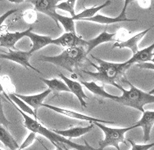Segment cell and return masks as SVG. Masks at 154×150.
I'll return each mask as SVG.
<instances>
[{
    "instance_id": "obj_1",
    "label": "cell",
    "mask_w": 154,
    "mask_h": 150,
    "mask_svg": "<svg viewBox=\"0 0 154 150\" xmlns=\"http://www.w3.org/2000/svg\"><path fill=\"white\" fill-rule=\"evenodd\" d=\"M3 93H4L3 95L9 100V102H11V104H12V105L15 107V109L22 115V117L24 118V127L27 128L31 132L35 133V134H39V135L45 136V138H47L52 144H54L55 147L64 146V147L67 148L69 149H72L76 150H96L95 148H93L91 145H89L86 140H85V145L76 144L75 142L71 141L69 139L62 137V135H59L56 134V133H54L52 130L46 128L39 122H38V120L33 119V118H30L29 115H27L26 113H23L21 110L18 109L17 105H15L14 103H12V101L9 100V98L8 97L5 91H3Z\"/></svg>"
},
{
    "instance_id": "obj_2",
    "label": "cell",
    "mask_w": 154,
    "mask_h": 150,
    "mask_svg": "<svg viewBox=\"0 0 154 150\" xmlns=\"http://www.w3.org/2000/svg\"><path fill=\"white\" fill-rule=\"evenodd\" d=\"M91 56L93 59L98 62V65H94L91 61H89V63L95 69H98V72H89L82 69L83 73L88 74L89 76L103 84H109L114 87L116 84H119V83L126 80L125 78V74L128 69L131 67V65L126 64L125 62L112 63L99 59L93 55Z\"/></svg>"
},
{
    "instance_id": "obj_3",
    "label": "cell",
    "mask_w": 154,
    "mask_h": 150,
    "mask_svg": "<svg viewBox=\"0 0 154 150\" xmlns=\"http://www.w3.org/2000/svg\"><path fill=\"white\" fill-rule=\"evenodd\" d=\"M87 59L85 48L82 47L66 48L57 56H41L39 61L48 62L53 65L65 69L71 74H75L77 69L82 66Z\"/></svg>"
},
{
    "instance_id": "obj_4",
    "label": "cell",
    "mask_w": 154,
    "mask_h": 150,
    "mask_svg": "<svg viewBox=\"0 0 154 150\" xmlns=\"http://www.w3.org/2000/svg\"><path fill=\"white\" fill-rule=\"evenodd\" d=\"M125 82L130 85L129 90L124 89L120 84H116V87L120 89L122 91V96H116V98L114 101L121 104L122 105L138 109L141 113H143L144 112L143 107L146 104L154 102V91L145 92L140 89L137 88L136 87L131 84L127 79L125 80Z\"/></svg>"
},
{
    "instance_id": "obj_5",
    "label": "cell",
    "mask_w": 154,
    "mask_h": 150,
    "mask_svg": "<svg viewBox=\"0 0 154 150\" xmlns=\"http://www.w3.org/2000/svg\"><path fill=\"white\" fill-rule=\"evenodd\" d=\"M93 124L99 127L104 133V139L98 142L99 148L96 149V150H103L105 148L109 147V146H112L117 150H121L119 147V144L120 143L126 144L125 141V135L129 131L136 128L134 125L129 127L112 128V127H106L105 125L100 122H93Z\"/></svg>"
},
{
    "instance_id": "obj_6",
    "label": "cell",
    "mask_w": 154,
    "mask_h": 150,
    "mask_svg": "<svg viewBox=\"0 0 154 150\" xmlns=\"http://www.w3.org/2000/svg\"><path fill=\"white\" fill-rule=\"evenodd\" d=\"M32 56V54H30V51H24L19 50H9L8 53H1L0 54V59H5L11 60L22 65L26 69H31L34 71H35L38 74H41V72L38 70L36 68L30 65V58Z\"/></svg>"
},
{
    "instance_id": "obj_7",
    "label": "cell",
    "mask_w": 154,
    "mask_h": 150,
    "mask_svg": "<svg viewBox=\"0 0 154 150\" xmlns=\"http://www.w3.org/2000/svg\"><path fill=\"white\" fill-rule=\"evenodd\" d=\"M43 107H45V108H48V109L53 110L54 112L58 113H61V114L64 115L66 117H69L71 118H74V119H77V120H81V121H88L90 123H93V122H100V123H111L113 124L114 122H107V121L105 120H101V119H98V118H93V117H90V116H88V115L82 114V113H80L75 112V111H72V110H70V109H62V108H59V107H56L54 105H51V104H42Z\"/></svg>"
},
{
    "instance_id": "obj_8",
    "label": "cell",
    "mask_w": 154,
    "mask_h": 150,
    "mask_svg": "<svg viewBox=\"0 0 154 150\" xmlns=\"http://www.w3.org/2000/svg\"><path fill=\"white\" fill-rule=\"evenodd\" d=\"M129 3H130L129 0L125 1L124 7H123L122 12L116 17H109V16H105L100 15V14H96L93 17L85 19L83 21H91V22L102 24V25H111V24L117 23V22H124V21H135L136 20L130 19L126 16V10H127V6Z\"/></svg>"
},
{
    "instance_id": "obj_9",
    "label": "cell",
    "mask_w": 154,
    "mask_h": 150,
    "mask_svg": "<svg viewBox=\"0 0 154 150\" xmlns=\"http://www.w3.org/2000/svg\"><path fill=\"white\" fill-rule=\"evenodd\" d=\"M52 44L61 46L66 49L71 47H85V40L77 35L76 33H65L59 38L53 39Z\"/></svg>"
},
{
    "instance_id": "obj_10",
    "label": "cell",
    "mask_w": 154,
    "mask_h": 150,
    "mask_svg": "<svg viewBox=\"0 0 154 150\" xmlns=\"http://www.w3.org/2000/svg\"><path fill=\"white\" fill-rule=\"evenodd\" d=\"M30 3L34 6V10L35 12H41L48 16L56 22V7L58 3V0H30Z\"/></svg>"
},
{
    "instance_id": "obj_11",
    "label": "cell",
    "mask_w": 154,
    "mask_h": 150,
    "mask_svg": "<svg viewBox=\"0 0 154 150\" xmlns=\"http://www.w3.org/2000/svg\"><path fill=\"white\" fill-rule=\"evenodd\" d=\"M33 30V27H30V29L21 31V32H13V33H5L0 34V47H6L9 50L16 51L15 45L18 41H20L21 38L26 37L29 31Z\"/></svg>"
},
{
    "instance_id": "obj_12",
    "label": "cell",
    "mask_w": 154,
    "mask_h": 150,
    "mask_svg": "<svg viewBox=\"0 0 154 150\" xmlns=\"http://www.w3.org/2000/svg\"><path fill=\"white\" fill-rule=\"evenodd\" d=\"M51 92L50 89H47L46 91H43L41 93L37 95H31V96H23V95L18 94V93H14L16 96H17L19 99H21L22 101L26 104L27 105L30 106L33 109L35 114L37 116V112L39 107H41L43 104V102L48 96H49Z\"/></svg>"
},
{
    "instance_id": "obj_13",
    "label": "cell",
    "mask_w": 154,
    "mask_h": 150,
    "mask_svg": "<svg viewBox=\"0 0 154 150\" xmlns=\"http://www.w3.org/2000/svg\"><path fill=\"white\" fill-rule=\"evenodd\" d=\"M117 34L116 33H108L107 31H103L94 38L85 40V47L86 55H89V53L91 52L93 49H94L95 47H98L99 45L103 44L104 43H109V42H118L117 39Z\"/></svg>"
},
{
    "instance_id": "obj_14",
    "label": "cell",
    "mask_w": 154,
    "mask_h": 150,
    "mask_svg": "<svg viewBox=\"0 0 154 150\" xmlns=\"http://www.w3.org/2000/svg\"><path fill=\"white\" fill-rule=\"evenodd\" d=\"M154 125V111L147 110L143 113L141 119L134 124L136 127H142L143 131V141L150 140V133Z\"/></svg>"
},
{
    "instance_id": "obj_15",
    "label": "cell",
    "mask_w": 154,
    "mask_h": 150,
    "mask_svg": "<svg viewBox=\"0 0 154 150\" xmlns=\"http://www.w3.org/2000/svg\"><path fill=\"white\" fill-rule=\"evenodd\" d=\"M59 76L61 77L62 81L66 83V85L67 86V87L70 90V92L73 93L76 96L77 99L79 100L80 105L82 106V107H87V104L85 101V99H88V96L84 92L82 85L80 83L76 82V81L71 80V78L66 77L64 74H59Z\"/></svg>"
},
{
    "instance_id": "obj_16",
    "label": "cell",
    "mask_w": 154,
    "mask_h": 150,
    "mask_svg": "<svg viewBox=\"0 0 154 150\" xmlns=\"http://www.w3.org/2000/svg\"><path fill=\"white\" fill-rule=\"evenodd\" d=\"M152 27L148 28L147 30L141 31L140 33H138L137 34L134 35L131 38H129L127 40L125 41H118L115 43L112 46V49L115 47H118V48H129L131 49L133 55L134 53H136L139 51V47H138V43L140 40H142V38L147 34V33L151 30Z\"/></svg>"
},
{
    "instance_id": "obj_17",
    "label": "cell",
    "mask_w": 154,
    "mask_h": 150,
    "mask_svg": "<svg viewBox=\"0 0 154 150\" xmlns=\"http://www.w3.org/2000/svg\"><path fill=\"white\" fill-rule=\"evenodd\" d=\"M153 50L154 43H152L149 47L138 51L136 53L134 54L131 58L125 61V63L130 65L133 64H142L148 61L153 63Z\"/></svg>"
},
{
    "instance_id": "obj_18",
    "label": "cell",
    "mask_w": 154,
    "mask_h": 150,
    "mask_svg": "<svg viewBox=\"0 0 154 150\" xmlns=\"http://www.w3.org/2000/svg\"><path fill=\"white\" fill-rule=\"evenodd\" d=\"M26 37L30 38V39L32 42V47L29 51L30 54H33L37 51L40 50L43 47H46L48 45L52 44L53 39L50 36H45V35H39L35 33L32 32V30H30L27 34Z\"/></svg>"
},
{
    "instance_id": "obj_19",
    "label": "cell",
    "mask_w": 154,
    "mask_h": 150,
    "mask_svg": "<svg viewBox=\"0 0 154 150\" xmlns=\"http://www.w3.org/2000/svg\"><path fill=\"white\" fill-rule=\"evenodd\" d=\"M94 127V125L91 123L88 127H72V128L67 130H52V131L57 135H62V137H65L66 139H73L83 136L84 135L89 133L90 131H92Z\"/></svg>"
},
{
    "instance_id": "obj_20",
    "label": "cell",
    "mask_w": 154,
    "mask_h": 150,
    "mask_svg": "<svg viewBox=\"0 0 154 150\" xmlns=\"http://www.w3.org/2000/svg\"><path fill=\"white\" fill-rule=\"evenodd\" d=\"M81 85H84L85 87L86 88L88 89L90 92H92L93 94L98 96L100 97L106 98L108 100H114L116 98V96H113V95L109 94L107 91L104 90L103 87H101V86L98 85L95 82H85V81H81Z\"/></svg>"
},
{
    "instance_id": "obj_21",
    "label": "cell",
    "mask_w": 154,
    "mask_h": 150,
    "mask_svg": "<svg viewBox=\"0 0 154 150\" xmlns=\"http://www.w3.org/2000/svg\"><path fill=\"white\" fill-rule=\"evenodd\" d=\"M112 3V1L110 0H107L105 3L101 4V5H98V6H94L92 7H89V8H85L84 11L80 12V13H78V14H75V16H73L72 20L73 21H83L85 19H88V18L93 17L94 16H95L97 14V12H99L100 10H102L104 7L109 6L110 4Z\"/></svg>"
},
{
    "instance_id": "obj_22",
    "label": "cell",
    "mask_w": 154,
    "mask_h": 150,
    "mask_svg": "<svg viewBox=\"0 0 154 150\" xmlns=\"http://www.w3.org/2000/svg\"><path fill=\"white\" fill-rule=\"evenodd\" d=\"M0 141L10 150H17L19 149V144L17 140L3 125H0Z\"/></svg>"
},
{
    "instance_id": "obj_23",
    "label": "cell",
    "mask_w": 154,
    "mask_h": 150,
    "mask_svg": "<svg viewBox=\"0 0 154 150\" xmlns=\"http://www.w3.org/2000/svg\"><path fill=\"white\" fill-rule=\"evenodd\" d=\"M40 80L48 87V89H50L51 91H54L56 93H57V92H62V91L70 92V90L67 87V86L66 85V83L63 81L57 79V78L45 79V78H40Z\"/></svg>"
},
{
    "instance_id": "obj_24",
    "label": "cell",
    "mask_w": 154,
    "mask_h": 150,
    "mask_svg": "<svg viewBox=\"0 0 154 150\" xmlns=\"http://www.w3.org/2000/svg\"><path fill=\"white\" fill-rule=\"evenodd\" d=\"M6 94L8 96V97L9 98V100H11L12 103L15 104L16 105L17 104L18 109H20V110H21L25 113H26L27 115H33L35 117V120H38V117L35 114L33 109L30 108V106L27 105L25 103L24 101H22L21 99H19L17 96H16L14 93H6Z\"/></svg>"
},
{
    "instance_id": "obj_25",
    "label": "cell",
    "mask_w": 154,
    "mask_h": 150,
    "mask_svg": "<svg viewBox=\"0 0 154 150\" xmlns=\"http://www.w3.org/2000/svg\"><path fill=\"white\" fill-rule=\"evenodd\" d=\"M56 23L57 26H59V24H62L64 28L66 33H75V21L72 20V18L70 16H64L57 13L55 16Z\"/></svg>"
},
{
    "instance_id": "obj_26",
    "label": "cell",
    "mask_w": 154,
    "mask_h": 150,
    "mask_svg": "<svg viewBox=\"0 0 154 150\" xmlns=\"http://www.w3.org/2000/svg\"><path fill=\"white\" fill-rule=\"evenodd\" d=\"M76 1L75 0H67L63 1L62 3H57L56 8L69 12L71 14V17H73L75 16V6Z\"/></svg>"
},
{
    "instance_id": "obj_27",
    "label": "cell",
    "mask_w": 154,
    "mask_h": 150,
    "mask_svg": "<svg viewBox=\"0 0 154 150\" xmlns=\"http://www.w3.org/2000/svg\"><path fill=\"white\" fill-rule=\"evenodd\" d=\"M128 141L131 145V150H150L154 145L153 143L146 144H137L136 143L132 141L131 140H128Z\"/></svg>"
},
{
    "instance_id": "obj_28",
    "label": "cell",
    "mask_w": 154,
    "mask_h": 150,
    "mask_svg": "<svg viewBox=\"0 0 154 150\" xmlns=\"http://www.w3.org/2000/svg\"><path fill=\"white\" fill-rule=\"evenodd\" d=\"M35 140H36V134L35 133L31 132V131H30V133L28 135V136H27L26 138V140H24L23 143L21 144V146H19V149L23 150L25 149L26 148L29 147L30 145H31V144L34 143V141H35Z\"/></svg>"
},
{
    "instance_id": "obj_29",
    "label": "cell",
    "mask_w": 154,
    "mask_h": 150,
    "mask_svg": "<svg viewBox=\"0 0 154 150\" xmlns=\"http://www.w3.org/2000/svg\"><path fill=\"white\" fill-rule=\"evenodd\" d=\"M36 12L35 10H27L26 12L24 13L23 17L24 20L26 21L27 23H33L36 21Z\"/></svg>"
},
{
    "instance_id": "obj_30",
    "label": "cell",
    "mask_w": 154,
    "mask_h": 150,
    "mask_svg": "<svg viewBox=\"0 0 154 150\" xmlns=\"http://www.w3.org/2000/svg\"><path fill=\"white\" fill-rule=\"evenodd\" d=\"M17 12V9H11L0 16V32H2L3 30V23L7 20V18L9 17L10 16Z\"/></svg>"
},
{
    "instance_id": "obj_31",
    "label": "cell",
    "mask_w": 154,
    "mask_h": 150,
    "mask_svg": "<svg viewBox=\"0 0 154 150\" xmlns=\"http://www.w3.org/2000/svg\"><path fill=\"white\" fill-rule=\"evenodd\" d=\"M0 125H3L4 127H8L9 126V121L6 118L4 114L3 108V104H2V99L0 97Z\"/></svg>"
},
{
    "instance_id": "obj_32",
    "label": "cell",
    "mask_w": 154,
    "mask_h": 150,
    "mask_svg": "<svg viewBox=\"0 0 154 150\" xmlns=\"http://www.w3.org/2000/svg\"><path fill=\"white\" fill-rule=\"evenodd\" d=\"M136 65L140 69H150L152 70H153L154 69L153 63H142V64H137Z\"/></svg>"
},
{
    "instance_id": "obj_33",
    "label": "cell",
    "mask_w": 154,
    "mask_h": 150,
    "mask_svg": "<svg viewBox=\"0 0 154 150\" xmlns=\"http://www.w3.org/2000/svg\"><path fill=\"white\" fill-rule=\"evenodd\" d=\"M0 72H1V67H0ZM3 91H4V89H3V84H2V83H1V80H0V94H1V93H3Z\"/></svg>"
},
{
    "instance_id": "obj_34",
    "label": "cell",
    "mask_w": 154,
    "mask_h": 150,
    "mask_svg": "<svg viewBox=\"0 0 154 150\" xmlns=\"http://www.w3.org/2000/svg\"><path fill=\"white\" fill-rule=\"evenodd\" d=\"M10 2H12V3H23V0H21V1H18V0H11Z\"/></svg>"
},
{
    "instance_id": "obj_35",
    "label": "cell",
    "mask_w": 154,
    "mask_h": 150,
    "mask_svg": "<svg viewBox=\"0 0 154 150\" xmlns=\"http://www.w3.org/2000/svg\"><path fill=\"white\" fill-rule=\"evenodd\" d=\"M44 146H45V145H44ZM45 149H46V150H49L47 147H45ZM56 148H57L56 150H62V149H61V148H59V147H56Z\"/></svg>"
},
{
    "instance_id": "obj_36",
    "label": "cell",
    "mask_w": 154,
    "mask_h": 150,
    "mask_svg": "<svg viewBox=\"0 0 154 150\" xmlns=\"http://www.w3.org/2000/svg\"><path fill=\"white\" fill-rule=\"evenodd\" d=\"M59 148H61L62 150H70L69 149H67V148L64 147V146H61V147H59Z\"/></svg>"
},
{
    "instance_id": "obj_37",
    "label": "cell",
    "mask_w": 154,
    "mask_h": 150,
    "mask_svg": "<svg viewBox=\"0 0 154 150\" xmlns=\"http://www.w3.org/2000/svg\"><path fill=\"white\" fill-rule=\"evenodd\" d=\"M0 150H3V149H0Z\"/></svg>"
},
{
    "instance_id": "obj_38",
    "label": "cell",
    "mask_w": 154,
    "mask_h": 150,
    "mask_svg": "<svg viewBox=\"0 0 154 150\" xmlns=\"http://www.w3.org/2000/svg\"><path fill=\"white\" fill-rule=\"evenodd\" d=\"M17 150H21V149H17Z\"/></svg>"
}]
</instances>
